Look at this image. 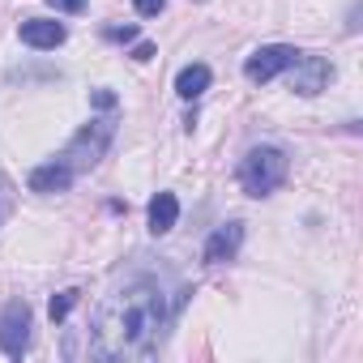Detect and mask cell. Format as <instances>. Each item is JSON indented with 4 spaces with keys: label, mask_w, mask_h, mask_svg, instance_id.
<instances>
[{
    "label": "cell",
    "mask_w": 363,
    "mask_h": 363,
    "mask_svg": "<svg viewBox=\"0 0 363 363\" xmlns=\"http://www.w3.org/2000/svg\"><path fill=\"white\" fill-rule=\"evenodd\" d=\"M240 244H244V223H227V227H218V231L206 240L201 261H206V265H227V261L240 257Z\"/></svg>",
    "instance_id": "obj_7"
},
{
    "label": "cell",
    "mask_w": 363,
    "mask_h": 363,
    "mask_svg": "<svg viewBox=\"0 0 363 363\" xmlns=\"http://www.w3.org/2000/svg\"><path fill=\"white\" fill-rule=\"evenodd\" d=\"M167 329V299L154 282H133L111 295L90 329L94 359H150Z\"/></svg>",
    "instance_id": "obj_1"
},
{
    "label": "cell",
    "mask_w": 363,
    "mask_h": 363,
    "mask_svg": "<svg viewBox=\"0 0 363 363\" xmlns=\"http://www.w3.org/2000/svg\"><path fill=\"white\" fill-rule=\"evenodd\" d=\"M295 48H286V43H269V48H261V52H252L248 56V65H244V77L252 82V86H265V82H274L278 73H286L291 65H295Z\"/></svg>",
    "instance_id": "obj_6"
},
{
    "label": "cell",
    "mask_w": 363,
    "mask_h": 363,
    "mask_svg": "<svg viewBox=\"0 0 363 363\" xmlns=\"http://www.w3.org/2000/svg\"><path fill=\"white\" fill-rule=\"evenodd\" d=\"M150 56H154V43H137V48H133V60H141V65H145Z\"/></svg>",
    "instance_id": "obj_16"
},
{
    "label": "cell",
    "mask_w": 363,
    "mask_h": 363,
    "mask_svg": "<svg viewBox=\"0 0 363 363\" xmlns=\"http://www.w3.org/2000/svg\"><path fill=\"white\" fill-rule=\"evenodd\" d=\"M133 5H137L141 18H158V13L167 9V0H133Z\"/></svg>",
    "instance_id": "obj_13"
},
{
    "label": "cell",
    "mask_w": 363,
    "mask_h": 363,
    "mask_svg": "<svg viewBox=\"0 0 363 363\" xmlns=\"http://www.w3.org/2000/svg\"><path fill=\"white\" fill-rule=\"evenodd\" d=\"M73 303H77V291H60V295H52L48 316H52V320H65V316L73 312Z\"/></svg>",
    "instance_id": "obj_12"
},
{
    "label": "cell",
    "mask_w": 363,
    "mask_h": 363,
    "mask_svg": "<svg viewBox=\"0 0 363 363\" xmlns=\"http://www.w3.org/2000/svg\"><path fill=\"white\" fill-rule=\"evenodd\" d=\"M206 90H210V69H206V65L179 69V77H175V94H179V99H201Z\"/></svg>",
    "instance_id": "obj_11"
},
{
    "label": "cell",
    "mask_w": 363,
    "mask_h": 363,
    "mask_svg": "<svg viewBox=\"0 0 363 363\" xmlns=\"http://www.w3.org/2000/svg\"><path fill=\"white\" fill-rule=\"evenodd\" d=\"M107 141H111V120H90V128H82V133L73 137V145H69L65 162H69L73 171H82V167H94V162L103 158Z\"/></svg>",
    "instance_id": "obj_5"
},
{
    "label": "cell",
    "mask_w": 363,
    "mask_h": 363,
    "mask_svg": "<svg viewBox=\"0 0 363 363\" xmlns=\"http://www.w3.org/2000/svg\"><path fill=\"white\" fill-rule=\"evenodd\" d=\"M175 218H179L175 193H158V197L150 201V231H154V235H167V231L175 227Z\"/></svg>",
    "instance_id": "obj_10"
},
{
    "label": "cell",
    "mask_w": 363,
    "mask_h": 363,
    "mask_svg": "<svg viewBox=\"0 0 363 363\" xmlns=\"http://www.w3.org/2000/svg\"><path fill=\"white\" fill-rule=\"evenodd\" d=\"M73 179H77V171L65 158H56V162H43L30 171V193H65Z\"/></svg>",
    "instance_id": "obj_9"
},
{
    "label": "cell",
    "mask_w": 363,
    "mask_h": 363,
    "mask_svg": "<svg viewBox=\"0 0 363 363\" xmlns=\"http://www.w3.org/2000/svg\"><path fill=\"white\" fill-rule=\"evenodd\" d=\"M107 39H116V43H128V39H137V30H133V26H111V30H107Z\"/></svg>",
    "instance_id": "obj_15"
},
{
    "label": "cell",
    "mask_w": 363,
    "mask_h": 363,
    "mask_svg": "<svg viewBox=\"0 0 363 363\" xmlns=\"http://www.w3.org/2000/svg\"><path fill=\"white\" fill-rule=\"evenodd\" d=\"M282 179H286V154L278 145H257V150L244 154V162H240V189L248 197H269Z\"/></svg>",
    "instance_id": "obj_2"
},
{
    "label": "cell",
    "mask_w": 363,
    "mask_h": 363,
    "mask_svg": "<svg viewBox=\"0 0 363 363\" xmlns=\"http://www.w3.org/2000/svg\"><path fill=\"white\" fill-rule=\"evenodd\" d=\"M56 13H86V0H48Z\"/></svg>",
    "instance_id": "obj_14"
},
{
    "label": "cell",
    "mask_w": 363,
    "mask_h": 363,
    "mask_svg": "<svg viewBox=\"0 0 363 363\" xmlns=\"http://www.w3.org/2000/svg\"><path fill=\"white\" fill-rule=\"evenodd\" d=\"M286 82H291V90H295V94L312 99V94H320V90L333 82V65H329L325 56H308V52H299V56H295V65L286 69Z\"/></svg>",
    "instance_id": "obj_4"
},
{
    "label": "cell",
    "mask_w": 363,
    "mask_h": 363,
    "mask_svg": "<svg viewBox=\"0 0 363 363\" xmlns=\"http://www.w3.org/2000/svg\"><path fill=\"white\" fill-rule=\"evenodd\" d=\"M0 350L9 359H22L30 350V303L26 299H9L0 312Z\"/></svg>",
    "instance_id": "obj_3"
},
{
    "label": "cell",
    "mask_w": 363,
    "mask_h": 363,
    "mask_svg": "<svg viewBox=\"0 0 363 363\" xmlns=\"http://www.w3.org/2000/svg\"><path fill=\"white\" fill-rule=\"evenodd\" d=\"M18 35H22L26 48H39V52H52V48H60V43L69 39L65 22H52V18H26Z\"/></svg>",
    "instance_id": "obj_8"
}]
</instances>
